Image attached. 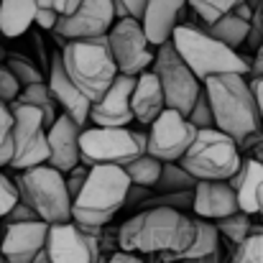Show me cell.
<instances>
[{
	"instance_id": "48",
	"label": "cell",
	"mask_w": 263,
	"mask_h": 263,
	"mask_svg": "<svg viewBox=\"0 0 263 263\" xmlns=\"http://www.w3.org/2000/svg\"><path fill=\"white\" fill-rule=\"evenodd\" d=\"M0 263H5V261H3V256H0Z\"/></svg>"
},
{
	"instance_id": "38",
	"label": "cell",
	"mask_w": 263,
	"mask_h": 263,
	"mask_svg": "<svg viewBox=\"0 0 263 263\" xmlns=\"http://www.w3.org/2000/svg\"><path fill=\"white\" fill-rule=\"evenodd\" d=\"M31 220H39V217H36V212H33L26 202H21V199H18V202L10 207V212L3 217L5 225H13V222H31Z\"/></svg>"
},
{
	"instance_id": "17",
	"label": "cell",
	"mask_w": 263,
	"mask_h": 263,
	"mask_svg": "<svg viewBox=\"0 0 263 263\" xmlns=\"http://www.w3.org/2000/svg\"><path fill=\"white\" fill-rule=\"evenodd\" d=\"M46 233H49V225L41 222V220L5 225L3 243H0L3 261L5 263H31L44 251Z\"/></svg>"
},
{
	"instance_id": "47",
	"label": "cell",
	"mask_w": 263,
	"mask_h": 263,
	"mask_svg": "<svg viewBox=\"0 0 263 263\" xmlns=\"http://www.w3.org/2000/svg\"><path fill=\"white\" fill-rule=\"evenodd\" d=\"M258 51H261V54H263V44H261V46H258Z\"/></svg>"
},
{
	"instance_id": "10",
	"label": "cell",
	"mask_w": 263,
	"mask_h": 263,
	"mask_svg": "<svg viewBox=\"0 0 263 263\" xmlns=\"http://www.w3.org/2000/svg\"><path fill=\"white\" fill-rule=\"evenodd\" d=\"M8 107L13 115V156L8 166H13L15 172H26L46 164L49 146H46V125L41 112L21 102H10Z\"/></svg>"
},
{
	"instance_id": "1",
	"label": "cell",
	"mask_w": 263,
	"mask_h": 263,
	"mask_svg": "<svg viewBox=\"0 0 263 263\" xmlns=\"http://www.w3.org/2000/svg\"><path fill=\"white\" fill-rule=\"evenodd\" d=\"M194 217L172 207H146L125 220L118 230V248L136 256H161L164 263H176L194 243Z\"/></svg>"
},
{
	"instance_id": "41",
	"label": "cell",
	"mask_w": 263,
	"mask_h": 263,
	"mask_svg": "<svg viewBox=\"0 0 263 263\" xmlns=\"http://www.w3.org/2000/svg\"><path fill=\"white\" fill-rule=\"evenodd\" d=\"M57 13L54 10H49V8H36V15H33V23L39 26V28H44V31H54V26H57Z\"/></svg>"
},
{
	"instance_id": "33",
	"label": "cell",
	"mask_w": 263,
	"mask_h": 263,
	"mask_svg": "<svg viewBox=\"0 0 263 263\" xmlns=\"http://www.w3.org/2000/svg\"><path fill=\"white\" fill-rule=\"evenodd\" d=\"M13 156V115L10 107L0 102V169L10 164Z\"/></svg>"
},
{
	"instance_id": "12",
	"label": "cell",
	"mask_w": 263,
	"mask_h": 263,
	"mask_svg": "<svg viewBox=\"0 0 263 263\" xmlns=\"http://www.w3.org/2000/svg\"><path fill=\"white\" fill-rule=\"evenodd\" d=\"M194 138H197V128L184 115H179L176 110L166 107L148 125L146 154L159 159L161 164H172V161H179L186 154V148L194 143Z\"/></svg>"
},
{
	"instance_id": "49",
	"label": "cell",
	"mask_w": 263,
	"mask_h": 263,
	"mask_svg": "<svg viewBox=\"0 0 263 263\" xmlns=\"http://www.w3.org/2000/svg\"><path fill=\"white\" fill-rule=\"evenodd\" d=\"M151 263H156V261H151Z\"/></svg>"
},
{
	"instance_id": "23",
	"label": "cell",
	"mask_w": 263,
	"mask_h": 263,
	"mask_svg": "<svg viewBox=\"0 0 263 263\" xmlns=\"http://www.w3.org/2000/svg\"><path fill=\"white\" fill-rule=\"evenodd\" d=\"M36 0H0V33L8 39L23 36L33 26Z\"/></svg>"
},
{
	"instance_id": "31",
	"label": "cell",
	"mask_w": 263,
	"mask_h": 263,
	"mask_svg": "<svg viewBox=\"0 0 263 263\" xmlns=\"http://www.w3.org/2000/svg\"><path fill=\"white\" fill-rule=\"evenodd\" d=\"M228 263H263V228L253 230L243 243H238Z\"/></svg>"
},
{
	"instance_id": "4",
	"label": "cell",
	"mask_w": 263,
	"mask_h": 263,
	"mask_svg": "<svg viewBox=\"0 0 263 263\" xmlns=\"http://www.w3.org/2000/svg\"><path fill=\"white\" fill-rule=\"evenodd\" d=\"M169 44L199 82L215 74H243V77L248 74V59H243L238 51L212 39L204 28L176 26Z\"/></svg>"
},
{
	"instance_id": "50",
	"label": "cell",
	"mask_w": 263,
	"mask_h": 263,
	"mask_svg": "<svg viewBox=\"0 0 263 263\" xmlns=\"http://www.w3.org/2000/svg\"><path fill=\"white\" fill-rule=\"evenodd\" d=\"M261 222H263V220H261Z\"/></svg>"
},
{
	"instance_id": "3",
	"label": "cell",
	"mask_w": 263,
	"mask_h": 263,
	"mask_svg": "<svg viewBox=\"0 0 263 263\" xmlns=\"http://www.w3.org/2000/svg\"><path fill=\"white\" fill-rule=\"evenodd\" d=\"M130 181L120 166H89L80 192L72 199V222L100 230L128 202Z\"/></svg>"
},
{
	"instance_id": "7",
	"label": "cell",
	"mask_w": 263,
	"mask_h": 263,
	"mask_svg": "<svg viewBox=\"0 0 263 263\" xmlns=\"http://www.w3.org/2000/svg\"><path fill=\"white\" fill-rule=\"evenodd\" d=\"M18 199L26 202L36 217L46 225H59L72 220V197L67 192L64 174L41 164L26 172H18L15 179Z\"/></svg>"
},
{
	"instance_id": "45",
	"label": "cell",
	"mask_w": 263,
	"mask_h": 263,
	"mask_svg": "<svg viewBox=\"0 0 263 263\" xmlns=\"http://www.w3.org/2000/svg\"><path fill=\"white\" fill-rule=\"evenodd\" d=\"M176 263H222V251H215L204 258H192V261H176Z\"/></svg>"
},
{
	"instance_id": "37",
	"label": "cell",
	"mask_w": 263,
	"mask_h": 263,
	"mask_svg": "<svg viewBox=\"0 0 263 263\" xmlns=\"http://www.w3.org/2000/svg\"><path fill=\"white\" fill-rule=\"evenodd\" d=\"M112 8H115V21L118 18H136V21H141L146 0H115Z\"/></svg>"
},
{
	"instance_id": "16",
	"label": "cell",
	"mask_w": 263,
	"mask_h": 263,
	"mask_svg": "<svg viewBox=\"0 0 263 263\" xmlns=\"http://www.w3.org/2000/svg\"><path fill=\"white\" fill-rule=\"evenodd\" d=\"M80 133L82 128L69 115L59 112L57 120L46 128V166L57 169L59 174H69L74 166H80Z\"/></svg>"
},
{
	"instance_id": "34",
	"label": "cell",
	"mask_w": 263,
	"mask_h": 263,
	"mask_svg": "<svg viewBox=\"0 0 263 263\" xmlns=\"http://www.w3.org/2000/svg\"><path fill=\"white\" fill-rule=\"evenodd\" d=\"M186 120L197 128V130H207V128H215V118H212V110H210V102H207V95L204 89L197 95V102L192 105Z\"/></svg>"
},
{
	"instance_id": "8",
	"label": "cell",
	"mask_w": 263,
	"mask_h": 263,
	"mask_svg": "<svg viewBox=\"0 0 263 263\" xmlns=\"http://www.w3.org/2000/svg\"><path fill=\"white\" fill-rule=\"evenodd\" d=\"M146 154V133L130 128H82L80 164L85 166H125Z\"/></svg>"
},
{
	"instance_id": "40",
	"label": "cell",
	"mask_w": 263,
	"mask_h": 263,
	"mask_svg": "<svg viewBox=\"0 0 263 263\" xmlns=\"http://www.w3.org/2000/svg\"><path fill=\"white\" fill-rule=\"evenodd\" d=\"M85 176H87V169H82V166H74L69 174H64V181H67V192H69V197H72V199H74V194L80 192V186H82Z\"/></svg>"
},
{
	"instance_id": "13",
	"label": "cell",
	"mask_w": 263,
	"mask_h": 263,
	"mask_svg": "<svg viewBox=\"0 0 263 263\" xmlns=\"http://www.w3.org/2000/svg\"><path fill=\"white\" fill-rule=\"evenodd\" d=\"M44 253L51 263H97L100 261L97 230L82 228L72 220L49 225Z\"/></svg>"
},
{
	"instance_id": "21",
	"label": "cell",
	"mask_w": 263,
	"mask_h": 263,
	"mask_svg": "<svg viewBox=\"0 0 263 263\" xmlns=\"http://www.w3.org/2000/svg\"><path fill=\"white\" fill-rule=\"evenodd\" d=\"M235 189L238 210L246 215H258L263 220V164L256 159H243L240 169L228 181Z\"/></svg>"
},
{
	"instance_id": "30",
	"label": "cell",
	"mask_w": 263,
	"mask_h": 263,
	"mask_svg": "<svg viewBox=\"0 0 263 263\" xmlns=\"http://www.w3.org/2000/svg\"><path fill=\"white\" fill-rule=\"evenodd\" d=\"M243 3H248V0H186V5H192V10L197 13V18H199L204 26H210V23H215L217 18L233 13V10H235L238 5H243Z\"/></svg>"
},
{
	"instance_id": "39",
	"label": "cell",
	"mask_w": 263,
	"mask_h": 263,
	"mask_svg": "<svg viewBox=\"0 0 263 263\" xmlns=\"http://www.w3.org/2000/svg\"><path fill=\"white\" fill-rule=\"evenodd\" d=\"M36 3H39V8H49L57 15H64V13H72L82 0H36Z\"/></svg>"
},
{
	"instance_id": "35",
	"label": "cell",
	"mask_w": 263,
	"mask_h": 263,
	"mask_svg": "<svg viewBox=\"0 0 263 263\" xmlns=\"http://www.w3.org/2000/svg\"><path fill=\"white\" fill-rule=\"evenodd\" d=\"M18 92H21L18 80L10 74V69H8V67H3V64H0V102H3V105L15 102V100H18Z\"/></svg>"
},
{
	"instance_id": "29",
	"label": "cell",
	"mask_w": 263,
	"mask_h": 263,
	"mask_svg": "<svg viewBox=\"0 0 263 263\" xmlns=\"http://www.w3.org/2000/svg\"><path fill=\"white\" fill-rule=\"evenodd\" d=\"M215 228H217V233L222 235V238H228L233 246H238V243H243L256 228H253V222H251V215H246V212H233V215H228V217H222V220H215Z\"/></svg>"
},
{
	"instance_id": "9",
	"label": "cell",
	"mask_w": 263,
	"mask_h": 263,
	"mask_svg": "<svg viewBox=\"0 0 263 263\" xmlns=\"http://www.w3.org/2000/svg\"><path fill=\"white\" fill-rule=\"evenodd\" d=\"M151 72L156 74L161 92H164V102L169 110H176L179 115H189L192 105L197 102V95L202 92V82L189 72V67L179 59L172 44H161L154 51V62H151Z\"/></svg>"
},
{
	"instance_id": "20",
	"label": "cell",
	"mask_w": 263,
	"mask_h": 263,
	"mask_svg": "<svg viewBox=\"0 0 263 263\" xmlns=\"http://www.w3.org/2000/svg\"><path fill=\"white\" fill-rule=\"evenodd\" d=\"M186 10V0H146L143 15H141V28L148 39L151 46L169 44L179 18Z\"/></svg>"
},
{
	"instance_id": "26",
	"label": "cell",
	"mask_w": 263,
	"mask_h": 263,
	"mask_svg": "<svg viewBox=\"0 0 263 263\" xmlns=\"http://www.w3.org/2000/svg\"><path fill=\"white\" fill-rule=\"evenodd\" d=\"M120 169L125 172L128 181H130L133 186L154 189L156 181H159V174H161V161L154 159V156H148V154H141L138 159H133L130 164H125V166H120Z\"/></svg>"
},
{
	"instance_id": "24",
	"label": "cell",
	"mask_w": 263,
	"mask_h": 263,
	"mask_svg": "<svg viewBox=\"0 0 263 263\" xmlns=\"http://www.w3.org/2000/svg\"><path fill=\"white\" fill-rule=\"evenodd\" d=\"M204 31H207L212 39H217L220 44H225L228 49L238 51V46L246 44V39H248L251 21H246V18H240V15H235V13H228V15L217 18L215 23L204 26Z\"/></svg>"
},
{
	"instance_id": "14",
	"label": "cell",
	"mask_w": 263,
	"mask_h": 263,
	"mask_svg": "<svg viewBox=\"0 0 263 263\" xmlns=\"http://www.w3.org/2000/svg\"><path fill=\"white\" fill-rule=\"evenodd\" d=\"M112 23H115L112 0H82L72 13H64L57 18L54 33L62 41L97 39V36H105Z\"/></svg>"
},
{
	"instance_id": "46",
	"label": "cell",
	"mask_w": 263,
	"mask_h": 263,
	"mask_svg": "<svg viewBox=\"0 0 263 263\" xmlns=\"http://www.w3.org/2000/svg\"><path fill=\"white\" fill-rule=\"evenodd\" d=\"M258 10H261V15H263V0H258Z\"/></svg>"
},
{
	"instance_id": "15",
	"label": "cell",
	"mask_w": 263,
	"mask_h": 263,
	"mask_svg": "<svg viewBox=\"0 0 263 263\" xmlns=\"http://www.w3.org/2000/svg\"><path fill=\"white\" fill-rule=\"evenodd\" d=\"M133 85H136V77L118 74L112 85L105 89V95L97 102H92L89 123L95 128H128L133 123V112H130Z\"/></svg>"
},
{
	"instance_id": "43",
	"label": "cell",
	"mask_w": 263,
	"mask_h": 263,
	"mask_svg": "<svg viewBox=\"0 0 263 263\" xmlns=\"http://www.w3.org/2000/svg\"><path fill=\"white\" fill-rule=\"evenodd\" d=\"M107 263H146L141 256H136V253H125V251H115L110 258H107Z\"/></svg>"
},
{
	"instance_id": "19",
	"label": "cell",
	"mask_w": 263,
	"mask_h": 263,
	"mask_svg": "<svg viewBox=\"0 0 263 263\" xmlns=\"http://www.w3.org/2000/svg\"><path fill=\"white\" fill-rule=\"evenodd\" d=\"M192 210L199 220H222L238 212L235 189L228 181H197L192 189Z\"/></svg>"
},
{
	"instance_id": "18",
	"label": "cell",
	"mask_w": 263,
	"mask_h": 263,
	"mask_svg": "<svg viewBox=\"0 0 263 263\" xmlns=\"http://www.w3.org/2000/svg\"><path fill=\"white\" fill-rule=\"evenodd\" d=\"M46 87H49V92H51L57 107H62L64 115H69L80 128H87L92 102H89L87 97L74 87V82L67 77V72H64V67H62V59H59V51H54V57H51V67H49V82H46Z\"/></svg>"
},
{
	"instance_id": "22",
	"label": "cell",
	"mask_w": 263,
	"mask_h": 263,
	"mask_svg": "<svg viewBox=\"0 0 263 263\" xmlns=\"http://www.w3.org/2000/svg\"><path fill=\"white\" fill-rule=\"evenodd\" d=\"M164 110H166V102H164V92H161V85H159L156 74L151 69L141 72L136 77L133 92H130L133 120L141 123V125H151Z\"/></svg>"
},
{
	"instance_id": "42",
	"label": "cell",
	"mask_w": 263,
	"mask_h": 263,
	"mask_svg": "<svg viewBox=\"0 0 263 263\" xmlns=\"http://www.w3.org/2000/svg\"><path fill=\"white\" fill-rule=\"evenodd\" d=\"M248 87H251L253 102L258 107V115H261V123H263V77H251L248 80Z\"/></svg>"
},
{
	"instance_id": "6",
	"label": "cell",
	"mask_w": 263,
	"mask_h": 263,
	"mask_svg": "<svg viewBox=\"0 0 263 263\" xmlns=\"http://www.w3.org/2000/svg\"><path fill=\"white\" fill-rule=\"evenodd\" d=\"M240 146L217 128L197 130L194 143L176 161L197 181H230L240 169Z\"/></svg>"
},
{
	"instance_id": "25",
	"label": "cell",
	"mask_w": 263,
	"mask_h": 263,
	"mask_svg": "<svg viewBox=\"0 0 263 263\" xmlns=\"http://www.w3.org/2000/svg\"><path fill=\"white\" fill-rule=\"evenodd\" d=\"M15 102H21V105H28V107L39 110V112H41V118H44V125H46V128H49V125L57 120V115H59V112H57V102H54L51 92H49V87H46V82L21 87Z\"/></svg>"
},
{
	"instance_id": "36",
	"label": "cell",
	"mask_w": 263,
	"mask_h": 263,
	"mask_svg": "<svg viewBox=\"0 0 263 263\" xmlns=\"http://www.w3.org/2000/svg\"><path fill=\"white\" fill-rule=\"evenodd\" d=\"M15 202H18V189H15V184L0 172V220L10 212V207H13Z\"/></svg>"
},
{
	"instance_id": "5",
	"label": "cell",
	"mask_w": 263,
	"mask_h": 263,
	"mask_svg": "<svg viewBox=\"0 0 263 263\" xmlns=\"http://www.w3.org/2000/svg\"><path fill=\"white\" fill-rule=\"evenodd\" d=\"M59 59H62L67 77L89 102H97L105 95V89L112 85V80L118 77V67L112 62L105 36L67 41L59 51Z\"/></svg>"
},
{
	"instance_id": "2",
	"label": "cell",
	"mask_w": 263,
	"mask_h": 263,
	"mask_svg": "<svg viewBox=\"0 0 263 263\" xmlns=\"http://www.w3.org/2000/svg\"><path fill=\"white\" fill-rule=\"evenodd\" d=\"M207 95L215 128L230 136L238 146H246L263 128L258 107L248 87V77L243 74H215L202 82Z\"/></svg>"
},
{
	"instance_id": "11",
	"label": "cell",
	"mask_w": 263,
	"mask_h": 263,
	"mask_svg": "<svg viewBox=\"0 0 263 263\" xmlns=\"http://www.w3.org/2000/svg\"><path fill=\"white\" fill-rule=\"evenodd\" d=\"M105 41L110 46L118 74L138 77L154 62V46L148 44V39L141 28V21H136V18H118L110 26V31L105 33Z\"/></svg>"
},
{
	"instance_id": "32",
	"label": "cell",
	"mask_w": 263,
	"mask_h": 263,
	"mask_svg": "<svg viewBox=\"0 0 263 263\" xmlns=\"http://www.w3.org/2000/svg\"><path fill=\"white\" fill-rule=\"evenodd\" d=\"M5 67L10 69V74L18 80V85H21V87H28V85L46 82V80H44V74H41V72L33 67V62H28L26 57H10Z\"/></svg>"
},
{
	"instance_id": "27",
	"label": "cell",
	"mask_w": 263,
	"mask_h": 263,
	"mask_svg": "<svg viewBox=\"0 0 263 263\" xmlns=\"http://www.w3.org/2000/svg\"><path fill=\"white\" fill-rule=\"evenodd\" d=\"M197 225V235H194V243L189 246V251L179 258V261H192V258H204L215 251H220V233L215 228V222L210 220H194Z\"/></svg>"
},
{
	"instance_id": "44",
	"label": "cell",
	"mask_w": 263,
	"mask_h": 263,
	"mask_svg": "<svg viewBox=\"0 0 263 263\" xmlns=\"http://www.w3.org/2000/svg\"><path fill=\"white\" fill-rule=\"evenodd\" d=\"M248 74H251V77H263V54L261 51H256L253 62L248 64Z\"/></svg>"
},
{
	"instance_id": "28",
	"label": "cell",
	"mask_w": 263,
	"mask_h": 263,
	"mask_svg": "<svg viewBox=\"0 0 263 263\" xmlns=\"http://www.w3.org/2000/svg\"><path fill=\"white\" fill-rule=\"evenodd\" d=\"M194 184L197 179H192L176 161H172V164H161V174L154 189L159 194H176V192H192Z\"/></svg>"
}]
</instances>
